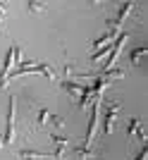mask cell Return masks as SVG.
<instances>
[{"mask_svg":"<svg viewBox=\"0 0 148 160\" xmlns=\"http://www.w3.org/2000/svg\"><path fill=\"white\" fill-rule=\"evenodd\" d=\"M76 155H79V158H91L93 151H91L88 146H76Z\"/></svg>","mask_w":148,"mask_h":160,"instance_id":"10","label":"cell"},{"mask_svg":"<svg viewBox=\"0 0 148 160\" xmlns=\"http://www.w3.org/2000/svg\"><path fill=\"white\" fill-rule=\"evenodd\" d=\"M19 160H36V158H19Z\"/></svg>","mask_w":148,"mask_h":160,"instance_id":"15","label":"cell"},{"mask_svg":"<svg viewBox=\"0 0 148 160\" xmlns=\"http://www.w3.org/2000/svg\"><path fill=\"white\" fill-rule=\"evenodd\" d=\"M7 124H5V136H2V146L5 143H12L14 139V112H17V98L14 96H10V100H7Z\"/></svg>","mask_w":148,"mask_h":160,"instance_id":"1","label":"cell"},{"mask_svg":"<svg viewBox=\"0 0 148 160\" xmlns=\"http://www.w3.org/2000/svg\"><path fill=\"white\" fill-rule=\"evenodd\" d=\"M148 48L146 46H139V48H134V50H131V55H129V62H131V65H136V62H139V58H141L143 53H146Z\"/></svg>","mask_w":148,"mask_h":160,"instance_id":"8","label":"cell"},{"mask_svg":"<svg viewBox=\"0 0 148 160\" xmlns=\"http://www.w3.org/2000/svg\"><path fill=\"white\" fill-rule=\"evenodd\" d=\"M12 65H14V46L7 50L5 60H2V67H0V88L7 86V77H10V72H12Z\"/></svg>","mask_w":148,"mask_h":160,"instance_id":"4","label":"cell"},{"mask_svg":"<svg viewBox=\"0 0 148 160\" xmlns=\"http://www.w3.org/2000/svg\"><path fill=\"white\" fill-rule=\"evenodd\" d=\"M139 136V141H143L146 143V132H143V124H141V120L139 117H131V120L127 122V136Z\"/></svg>","mask_w":148,"mask_h":160,"instance_id":"7","label":"cell"},{"mask_svg":"<svg viewBox=\"0 0 148 160\" xmlns=\"http://www.w3.org/2000/svg\"><path fill=\"white\" fill-rule=\"evenodd\" d=\"M131 7H134V2H122V5H120V12H117V17H115V19H112V24H110V29H112V31H117V33H120V27L124 24L127 14L131 12Z\"/></svg>","mask_w":148,"mask_h":160,"instance_id":"6","label":"cell"},{"mask_svg":"<svg viewBox=\"0 0 148 160\" xmlns=\"http://www.w3.org/2000/svg\"><path fill=\"white\" fill-rule=\"evenodd\" d=\"M117 112H120V103H110L108 110H105V120H103V132H105V134H112Z\"/></svg>","mask_w":148,"mask_h":160,"instance_id":"5","label":"cell"},{"mask_svg":"<svg viewBox=\"0 0 148 160\" xmlns=\"http://www.w3.org/2000/svg\"><path fill=\"white\" fill-rule=\"evenodd\" d=\"M127 38H129L127 31H124V33H117V38L112 41V48H110V58L105 60V67H103L101 72H108V69H112V67H115V60L120 58V53H122V48H124V43H127Z\"/></svg>","mask_w":148,"mask_h":160,"instance_id":"2","label":"cell"},{"mask_svg":"<svg viewBox=\"0 0 148 160\" xmlns=\"http://www.w3.org/2000/svg\"><path fill=\"white\" fill-rule=\"evenodd\" d=\"M101 100L103 96H96L93 98V105H91V120H88V129H86V136H84V143H91V139H93L96 134V124H98V110H101Z\"/></svg>","mask_w":148,"mask_h":160,"instance_id":"3","label":"cell"},{"mask_svg":"<svg viewBox=\"0 0 148 160\" xmlns=\"http://www.w3.org/2000/svg\"><path fill=\"white\" fill-rule=\"evenodd\" d=\"M48 120H50V112H48L46 108H41V110H38V117H36V124H38V127H43Z\"/></svg>","mask_w":148,"mask_h":160,"instance_id":"9","label":"cell"},{"mask_svg":"<svg viewBox=\"0 0 148 160\" xmlns=\"http://www.w3.org/2000/svg\"><path fill=\"white\" fill-rule=\"evenodd\" d=\"M0 148H2V136H0Z\"/></svg>","mask_w":148,"mask_h":160,"instance_id":"16","label":"cell"},{"mask_svg":"<svg viewBox=\"0 0 148 160\" xmlns=\"http://www.w3.org/2000/svg\"><path fill=\"white\" fill-rule=\"evenodd\" d=\"M27 7L31 10V12H41V10H43V5H41V2H27Z\"/></svg>","mask_w":148,"mask_h":160,"instance_id":"12","label":"cell"},{"mask_svg":"<svg viewBox=\"0 0 148 160\" xmlns=\"http://www.w3.org/2000/svg\"><path fill=\"white\" fill-rule=\"evenodd\" d=\"M146 155H148V148H146V146H143V148H141V153L136 155V160H146Z\"/></svg>","mask_w":148,"mask_h":160,"instance_id":"13","label":"cell"},{"mask_svg":"<svg viewBox=\"0 0 148 160\" xmlns=\"http://www.w3.org/2000/svg\"><path fill=\"white\" fill-rule=\"evenodd\" d=\"M5 22V10H2V5H0V24Z\"/></svg>","mask_w":148,"mask_h":160,"instance_id":"14","label":"cell"},{"mask_svg":"<svg viewBox=\"0 0 148 160\" xmlns=\"http://www.w3.org/2000/svg\"><path fill=\"white\" fill-rule=\"evenodd\" d=\"M50 139H53L55 146H67V143H69V139H65V136H57V134H50Z\"/></svg>","mask_w":148,"mask_h":160,"instance_id":"11","label":"cell"}]
</instances>
